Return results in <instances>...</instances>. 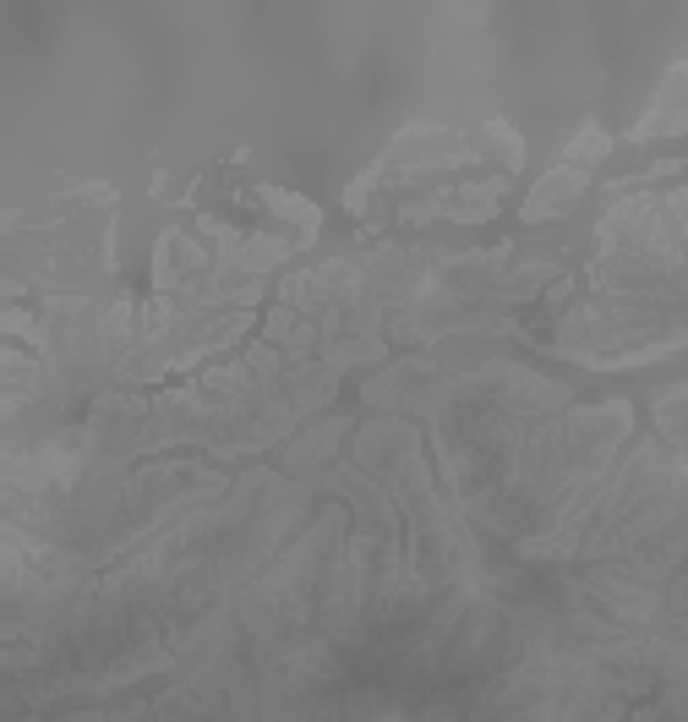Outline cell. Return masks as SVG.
I'll use <instances>...</instances> for the list:
<instances>
[{"instance_id":"cell-3","label":"cell","mask_w":688,"mask_h":722,"mask_svg":"<svg viewBox=\"0 0 688 722\" xmlns=\"http://www.w3.org/2000/svg\"><path fill=\"white\" fill-rule=\"evenodd\" d=\"M607 154H612V137H607L601 127H585V131H579V137H574V142L564 148V159L574 165V170H585V165H596V159H607Z\"/></svg>"},{"instance_id":"cell-2","label":"cell","mask_w":688,"mask_h":722,"mask_svg":"<svg viewBox=\"0 0 688 722\" xmlns=\"http://www.w3.org/2000/svg\"><path fill=\"white\" fill-rule=\"evenodd\" d=\"M585 187H590V176H585V170L558 165L547 181H536V192L525 197V219H530V225H541V219H564L568 208L585 197Z\"/></svg>"},{"instance_id":"cell-1","label":"cell","mask_w":688,"mask_h":722,"mask_svg":"<svg viewBox=\"0 0 688 722\" xmlns=\"http://www.w3.org/2000/svg\"><path fill=\"white\" fill-rule=\"evenodd\" d=\"M672 131H688V66H672L650 116L634 127V142H650V137H672Z\"/></svg>"}]
</instances>
